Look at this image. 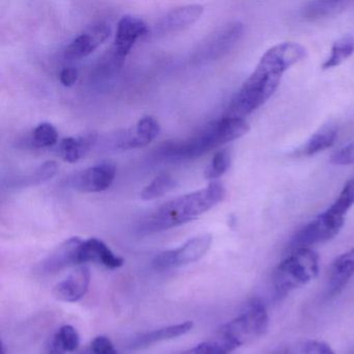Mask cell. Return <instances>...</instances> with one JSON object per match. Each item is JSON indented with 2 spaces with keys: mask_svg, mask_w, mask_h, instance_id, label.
<instances>
[{
  "mask_svg": "<svg viewBox=\"0 0 354 354\" xmlns=\"http://www.w3.org/2000/svg\"><path fill=\"white\" fill-rule=\"evenodd\" d=\"M306 57V48L298 43L285 42L271 47L232 100L225 117L243 119L262 106L274 94L283 73Z\"/></svg>",
  "mask_w": 354,
  "mask_h": 354,
  "instance_id": "1",
  "label": "cell"
},
{
  "mask_svg": "<svg viewBox=\"0 0 354 354\" xmlns=\"http://www.w3.org/2000/svg\"><path fill=\"white\" fill-rule=\"evenodd\" d=\"M225 196V187L218 182H212L202 189L165 203L140 221L138 231L149 235L185 225L208 212Z\"/></svg>",
  "mask_w": 354,
  "mask_h": 354,
  "instance_id": "2",
  "label": "cell"
},
{
  "mask_svg": "<svg viewBox=\"0 0 354 354\" xmlns=\"http://www.w3.org/2000/svg\"><path fill=\"white\" fill-rule=\"evenodd\" d=\"M250 126L241 118L225 117L205 126L187 140L165 145L159 156L171 162L198 158L211 150L245 136Z\"/></svg>",
  "mask_w": 354,
  "mask_h": 354,
  "instance_id": "3",
  "label": "cell"
},
{
  "mask_svg": "<svg viewBox=\"0 0 354 354\" xmlns=\"http://www.w3.org/2000/svg\"><path fill=\"white\" fill-rule=\"evenodd\" d=\"M319 273V256L312 248H300L277 265L272 275L277 295L285 296L304 287Z\"/></svg>",
  "mask_w": 354,
  "mask_h": 354,
  "instance_id": "4",
  "label": "cell"
},
{
  "mask_svg": "<svg viewBox=\"0 0 354 354\" xmlns=\"http://www.w3.org/2000/svg\"><path fill=\"white\" fill-rule=\"evenodd\" d=\"M148 32V26L144 20L134 16H124L118 24L113 47L97 66V77L107 78L115 75L121 69L136 41L146 36Z\"/></svg>",
  "mask_w": 354,
  "mask_h": 354,
  "instance_id": "5",
  "label": "cell"
},
{
  "mask_svg": "<svg viewBox=\"0 0 354 354\" xmlns=\"http://www.w3.org/2000/svg\"><path fill=\"white\" fill-rule=\"evenodd\" d=\"M268 322L264 304L259 299H254L245 312L219 328L217 337L227 341L236 350L262 337L268 328Z\"/></svg>",
  "mask_w": 354,
  "mask_h": 354,
  "instance_id": "6",
  "label": "cell"
},
{
  "mask_svg": "<svg viewBox=\"0 0 354 354\" xmlns=\"http://www.w3.org/2000/svg\"><path fill=\"white\" fill-rule=\"evenodd\" d=\"M241 22L234 21L217 28L192 55V63L206 65L225 57L238 44L243 36Z\"/></svg>",
  "mask_w": 354,
  "mask_h": 354,
  "instance_id": "7",
  "label": "cell"
},
{
  "mask_svg": "<svg viewBox=\"0 0 354 354\" xmlns=\"http://www.w3.org/2000/svg\"><path fill=\"white\" fill-rule=\"evenodd\" d=\"M212 240L210 234L196 236L180 248L165 250L157 254L153 260V267L156 270H169L196 262L210 250Z\"/></svg>",
  "mask_w": 354,
  "mask_h": 354,
  "instance_id": "8",
  "label": "cell"
},
{
  "mask_svg": "<svg viewBox=\"0 0 354 354\" xmlns=\"http://www.w3.org/2000/svg\"><path fill=\"white\" fill-rule=\"evenodd\" d=\"M344 223V219H337L325 211L296 234L292 245L296 250L300 248H310V246L324 243L339 234Z\"/></svg>",
  "mask_w": 354,
  "mask_h": 354,
  "instance_id": "9",
  "label": "cell"
},
{
  "mask_svg": "<svg viewBox=\"0 0 354 354\" xmlns=\"http://www.w3.org/2000/svg\"><path fill=\"white\" fill-rule=\"evenodd\" d=\"M111 34V28L106 22H97L88 26L78 35L64 51L66 59H80L88 57L100 47Z\"/></svg>",
  "mask_w": 354,
  "mask_h": 354,
  "instance_id": "10",
  "label": "cell"
},
{
  "mask_svg": "<svg viewBox=\"0 0 354 354\" xmlns=\"http://www.w3.org/2000/svg\"><path fill=\"white\" fill-rule=\"evenodd\" d=\"M160 133V125L153 117H144L134 127L129 128L113 140L118 150L127 151L144 148L150 145Z\"/></svg>",
  "mask_w": 354,
  "mask_h": 354,
  "instance_id": "11",
  "label": "cell"
},
{
  "mask_svg": "<svg viewBox=\"0 0 354 354\" xmlns=\"http://www.w3.org/2000/svg\"><path fill=\"white\" fill-rule=\"evenodd\" d=\"M115 167L111 162H103L84 169L77 174L72 186L82 192H104L115 181Z\"/></svg>",
  "mask_w": 354,
  "mask_h": 354,
  "instance_id": "12",
  "label": "cell"
},
{
  "mask_svg": "<svg viewBox=\"0 0 354 354\" xmlns=\"http://www.w3.org/2000/svg\"><path fill=\"white\" fill-rule=\"evenodd\" d=\"M91 283V272L88 267L80 266L67 279L57 283L53 289V296L59 301H80L88 293Z\"/></svg>",
  "mask_w": 354,
  "mask_h": 354,
  "instance_id": "13",
  "label": "cell"
},
{
  "mask_svg": "<svg viewBox=\"0 0 354 354\" xmlns=\"http://www.w3.org/2000/svg\"><path fill=\"white\" fill-rule=\"evenodd\" d=\"M84 240L78 237H72L66 240L61 245L57 246L41 264L43 272L53 273L59 272L68 267L77 266L80 265L78 257H80V246Z\"/></svg>",
  "mask_w": 354,
  "mask_h": 354,
  "instance_id": "14",
  "label": "cell"
},
{
  "mask_svg": "<svg viewBox=\"0 0 354 354\" xmlns=\"http://www.w3.org/2000/svg\"><path fill=\"white\" fill-rule=\"evenodd\" d=\"M78 261L80 265L92 262L109 269H119L124 265V259L117 256L107 244L97 238L82 241Z\"/></svg>",
  "mask_w": 354,
  "mask_h": 354,
  "instance_id": "15",
  "label": "cell"
},
{
  "mask_svg": "<svg viewBox=\"0 0 354 354\" xmlns=\"http://www.w3.org/2000/svg\"><path fill=\"white\" fill-rule=\"evenodd\" d=\"M204 13L201 5H188L174 9L161 19L158 28L161 32H177L196 24Z\"/></svg>",
  "mask_w": 354,
  "mask_h": 354,
  "instance_id": "16",
  "label": "cell"
},
{
  "mask_svg": "<svg viewBox=\"0 0 354 354\" xmlns=\"http://www.w3.org/2000/svg\"><path fill=\"white\" fill-rule=\"evenodd\" d=\"M354 274V248L335 259L329 269L328 293L337 295Z\"/></svg>",
  "mask_w": 354,
  "mask_h": 354,
  "instance_id": "17",
  "label": "cell"
},
{
  "mask_svg": "<svg viewBox=\"0 0 354 354\" xmlns=\"http://www.w3.org/2000/svg\"><path fill=\"white\" fill-rule=\"evenodd\" d=\"M192 327H194V322L186 321V322L179 323V324L169 325V326L162 327V328L155 329V330L136 337L132 342L131 348L142 349V348L149 347L153 344L176 339V337H181V335L189 333Z\"/></svg>",
  "mask_w": 354,
  "mask_h": 354,
  "instance_id": "18",
  "label": "cell"
},
{
  "mask_svg": "<svg viewBox=\"0 0 354 354\" xmlns=\"http://www.w3.org/2000/svg\"><path fill=\"white\" fill-rule=\"evenodd\" d=\"M349 3L347 1H337V0L310 1L306 3L300 10V17L308 21L333 17L345 11Z\"/></svg>",
  "mask_w": 354,
  "mask_h": 354,
  "instance_id": "19",
  "label": "cell"
},
{
  "mask_svg": "<svg viewBox=\"0 0 354 354\" xmlns=\"http://www.w3.org/2000/svg\"><path fill=\"white\" fill-rule=\"evenodd\" d=\"M80 337L77 329L72 325H63L57 329L51 339L47 354H66L80 347Z\"/></svg>",
  "mask_w": 354,
  "mask_h": 354,
  "instance_id": "20",
  "label": "cell"
},
{
  "mask_svg": "<svg viewBox=\"0 0 354 354\" xmlns=\"http://www.w3.org/2000/svg\"><path fill=\"white\" fill-rule=\"evenodd\" d=\"M59 165L55 161L49 160L37 167L34 171L28 175L19 176L12 181L13 187H30V186L39 185L48 180L53 179L57 173Z\"/></svg>",
  "mask_w": 354,
  "mask_h": 354,
  "instance_id": "21",
  "label": "cell"
},
{
  "mask_svg": "<svg viewBox=\"0 0 354 354\" xmlns=\"http://www.w3.org/2000/svg\"><path fill=\"white\" fill-rule=\"evenodd\" d=\"M92 142H94V138H92V136L65 138L59 145V155L67 162H77L86 154Z\"/></svg>",
  "mask_w": 354,
  "mask_h": 354,
  "instance_id": "22",
  "label": "cell"
},
{
  "mask_svg": "<svg viewBox=\"0 0 354 354\" xmlns=\"http://www.w3.org/2000/svg\"><path fill=\"white\" fill-rule=\"evenodd\" d=\"M337 140V131L333 128H323L320 131L315 133L308 142L304 145L301 150V155L310 156L322 152L326 149L330 148Z\"/></svg>",
  "mask_w": 354,
  "mask_h": 354,
  "instance_id": "23",
  "label": "cell"
},
{
  "mask_svg": "<svg viewBox=\"0 0 354 354\" xmlns=\"http://www.w3.org/2000/svg\"><path fill=\"white\" fill-rule=\"evenodd\" d=\"M354 53V37L348 36L339 39L333 44L331 48L330 55L323 64L322 68L324 70L331 69L341 65L344 61L348 59Z\"/></svg>",
  "mask_w": 354,
  "mask_h": 354,
  "instance_id": "24",
  "label": "cell"
},
{
  "mask_svg": "<svg viewBox=\"0 0 354 354\" xmlns=\"http://www.w3.org/2000/svg\"><path fill=\"white\" fill-rule=\"evenodd\" d=\"M176 181L169 174H160L142 190V200L151 201L161 198L175 187Z\"/></svg>",
  "mask_w": 354,
  "mask_h": 354,
  "instance_id": "25",
  "label": "cell"
},
{
  "mask_svg": "<svg viewBox=\"0 0 354 354\" xmlns=\"http://www.w3.org/2000/svg\"><path fill=\"white\" fill-rule=\"evenodd\" d=\"M354 205V177L344 186L335 202L327 209L326 212L337 218L345 219V215Z\"/></svg>",
  "mask_w": 354,
  "mask_h": 354,
  "instance_id": "26",
  "label": "cell"
},
{
  "mask_svg": "<svg viewBox=\"0 0 354 354\" xmlns=\"http://www.w3.org/2000/svg\"><path fill=\"white\" fill-rule=\"evenodd\" d=\"M234 348L221 337H216L210 341L203 342L180 354H230Z\"/></svg>",
  "mask_w": 354,
  "mask_h": 354,
  "instance_id": "27",
  "label": "cell"
},
{
  "mask_svg": "<svg viewBox=\"0 0 354 354\" xmlns=\"http://www.w3.org/2000/svg\"><path fill=\"white\" fill-rule=\"evenodd\" d=\"M231 165V154L227 150H219L215 153L210 165L205 171V178L209 180L217 179L227 173Z\"/></svg>",
  "mask_w": 354,
  "mask_h": 354,
  "instance_id": "28",
  "label": "cell"
},
{
  "mask_svg": "<svg viewBox=\"0 0 354 354\" xmlns=\"http://www.w3.org/2000/svg\"><path fill=\"white\" fill-rule=\"evenodd\" d=\"M59 133L51 124L42 123L35 128L32 132V144L37 148H48L57 144Z\"/></svg>",
  "mask_w": 354,
  "mask_h": 354,
  "instance_id": "29",
  "label": "cell"
},
{
  "mask_svg": "<svg viewBox=\"0 0 354 354\" xmlns=\"http://www.w3.org/2000/svg\"><path fill=\"white\" fill-rule=\"evenodd\" d=\"M84 354H119L111 339L105 335H99L91 342Z\"/></svg>",
  "mask_w": 354,
  "mask_h": 354,
  "instance_id": "30",
  "label": "cell"
},
{
  "mask_svg": "<svg viewBox=\"0 0 354 354\" xmlns=\"http://www.w3.org/2000/svg\"><path fill=\"white\" fill-rule=\"evenodd\" d=\"M330 162L335 165H349L354 163V142L343 147L333 153Z\"/></svg>",
  "mask_w": 354,
  "mask_h": 354,
  "instance_id": "31",
  "label": "cell"
},
{
  "mask_svg": "<svg viewBox=\"0 0 354 354\" xmlns=\"http://www.w3.org/2000/svg\"><path fill=\"white\" fill-rule=\"evenodd\" d=\"M302 354H335L328 344L322 341H308L302 346Z\"/></svg>",
  "mask_w": 354,
  "mask_h": 354,
  "instance_id": "32",
  "label": "cell"
},
{
  "mask_svg": "<svg viewBox=\"0 0 354 354\" xmlns=\"http://www.w3.org/2000/svg\"><path fill=\"white\" fill-rule=\"evenodd\" d=\"M78 72L75 68H65L59 74V80L65 86H71L77 82Z\"/></svg>",
  "mask_w": 354,
  "mask_h": 354,
  "instance_id": "33",
  "label": "cell"
},
{
  "mask_svg": "<svg viewBox=\"0 0 354 354\" xmlns=\"http://www.w3.org/2000/svg\"><path fill=\"white\" fill-rule=\"evenodd\" d=\"M6 352L7 351H6L5 345L3 344V345H1V354H6Z\"/></svg>",
  "mask_w": 354,
  "mask_h": 354,
  "instance_id": "34",
  "label": "cell"
}]
</instances>
